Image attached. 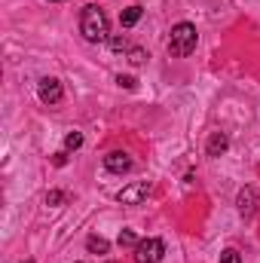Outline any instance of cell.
<instances>
[{"label":"cell","mask_w":260,"mask_h":263,"mask_svg":"<svg viewBox=\"0 0 260 263\" xmlns=\"http://www.w3.org/2000/svg\"><path fill=\"white\" fill-rule=\"evenodd\" d=\"M80 34L89 40V43H104L107 34H110V25H107V15L101 6H86L80 12Z\"/></svg>","instance_id":"obj_1"},{"label":"cell","mask_w":260,"mask_h":263,"mask_svg":"<svg viewBox=\"0 0 260 263\" xmlns=\"http://www.w3.org/2000/svg\"><path fill=\"white\" fill-rule=\"evenodd\" d=\"M196 43H199V34H196V28L190 22H178L169 34V52L175 59H187L196 49Z\"/></svg>","instance_id":"obj_2"},{"label":"cell","mask_w":260,"mask_h":263,"mask_svg":"<svg viewBox=\"0 0 260 263\" xmlns=\"http://www.w3.org/2000/svg\"><path fill=\"white\" fill-rule=\"evenodd\" d=\"M165 257V245L162 239H141L135 248V260L138 263H159Z\"/></svg>","instance_id":"obj_3"},{"label":"cell","mask_w":260,"mask_h":263,"mask_svg":"<svg viewBox=\"0 0 260 263\" xmlns=\"http://www.w3.org/2000/svg\"><path fill=\"white\" fill-rule=\"evenodd\" d=\"M37 95H40L43 104H59L62 95H65V89H62V83H59L55 77H43V80L37 83Z\"/></svg>","instance_id":"obj_4"},{"label":"cell","mask_w":260,"mask_h":263,"mask_svg":"<svg viewBox=\"0 0 260 263\" xmlns=\"http://www.w3.org/2000/svg\"><path fill=\"white\" fill-rule=\"evenodd\" d=\"M147 196H150V184L147 181H135V184L120 190V202L123 205H141Z\"/></svg>","instance_id":"obj_5"},{"label":"cell","mask_w":260,"mask_h":263,"mask_svg":"<svg viewBox=\"0 0 260 263\" xmlns=\"http://www.w3.org/2000/svg\"><path fill=\"white\" fill-rule=\"evenodd\" d=\"M104 168H107V172L123 175V172H129V168H132V156L126 153V150H114V153H107V156H104Z\"/></svg>","instance_id":"obj_6"},{"label":"cell","mask_w":260,"mask_h":263,"mask_svg":"<svg viewBox=\"0 0 260 263\" xmlns=\"http://www.w3.org/2000/svg\"><path fill=\"white\" fill-rule=\"evenodd\" d=\"M257 205H260V196H257V190H254V187H245V190L239 193V211H242L245 217H254Z\"/></svg>","instance_id":"obj_7"},{"label":"cell","mask_w":260,"mask_h":263,"mask_svg":"<svg viewBox=\"0 0 260 263\" xmlns=\"http://www.w3.org/2000/svg\"><path fill=\"white\" fill-rule=\"evenodd\" d=\"M227 147H230V138L224 135V132H214L211 138H208V156H220V153H227Z\"/></svg>","instance_id":"obj_8"},{"label":"cell","mask_w":260,"mask_h":263,"mask_svg":"<svg viewBox=\"0 0 260 263\" xmlns=\"http://www.w3.org/2000/svg\"><path fill=\"white\" fill-rule=\"evenodd\" d=\"M86 248H89L92 254H107V251H110V242H107L104 236H89V239H86Z\"/></svg>","instance_id":"obj_9"},{"label":"cell","mask_w":260,"mask_h":263,"mask_svg":"<svg viewBox=\"0 0 260 263\" xmlns=\"http://www.w3.org/2000/svg\"><path fill=\"white\" fill-rule=\"evenodd\" d=\"M141 6H129V9H123V15H120V22H123V28H132V25H138V18H141Z\"/></svg>","instance_id":"obj_10"},{"label":"cell","mask_w":260,"mask_h":263,"mask_svg":"<svg viewBox=\"0 0 260 263\" xmlns=\"http://www.w3.org/2000/svg\"><path fill=\"white\" fill-rule=\"evenodd\" d=\"M117 242H120V248H138V236H135L132 230H123Z\"/></svg>","instance_id":"obj_11"},{"label":"cell","mask_w":260,"mask_h":263,"mask_svg":"<svg viewBox=\"0 0 260 263\" xmlns=\"http://www.w3.org/2000/svg\"><path fill=\"white\" fill-rule=\"evenodd\" d=\"M65 202H67V196L62 190H49V193H46V205H52V208H59V205H65Z\"/></svg>","instance_id":"obj_12"},{"label":"cell","mask_w":260,"mask_h":263,"mask_svg":"<svg viewBox=\"0 0 260 263\" xmlns=\"http://www.w3.org/2000/svg\"><path fill=\"white\" fill-rule=\"evenodd\" d=\"M65 147H67V150H77V147H83V135H80V132H70V135L65 138Z\"/></svg>","instance_id":"obj_13"},{"label":"cell","mask_w":260,"mask_h":263,"mask_svg":"<svg viewBox=\"0 0 260 263\" xmlns=\"http://www.w3.org/2000/svg\"><path fill=\"white\" fill-rule=\"evenodd\" d=\"M220 263H242V254H239L236 248H227V251L220 254Z\"/></svg>","instance_id":"obj_14"},{"label":"cell","mask_w":260,"mask_h":263,"mask_svg":"<svg viewBox=\"0 0 260 263\" xmlns=\"http://www.w3.org/2000/svg\"><path fill=\"white\" fill-rule=\"evenodd\" d=\"M129 62H132L135 67L144 65V62H147V52H144V49H132V52H129Z\"/></svg>","instance_id":"obj_15"},{"label":"cell","mask_w":260,"mask_h":263,"mask_svg":"<svg viewBox=\"0 0 260 263\" xmlns=\"http://www.w3.org/2000/svg\"><path fill=\"white\" fill-rule=\"evenodd\" d=\"M110 49L114 52H123L126 49V37H110Z\"/></svg>","instance_id":"obj_16"},{"label":"cell","mask_w":260,"mask_h":263,"mask_svg":"<svg viewBox=\"0 0 260 263\" xmlns=\"http://www.w3.org/2000/svg\"><path fill=\"white\" fill-rule=\"evenodd\" d=\"M117 83H120L123 89H135V77H123V73H120V77H117Z\"/></svg>","instance_id":"obj_17"},{"label":"cell","mask_w":260,"mask_h":263,"mask_svg":"<svg viewBox=\"0 0 260 263\" xmlns=\"http://www.w3.org/2000/svg\"><path fill=\"white\" fill-rule=\"evenodd\" d=\"M52 162H55V165H65V162H67V153H55V159H52Z\"/></svg>","instance_id":"obj_18"},{"label":"cell","mask_w":260,"mask_h":263,"mask_svg":"<svg viewBox=\"0 0 260 263\" xmlns=\"http://www.w3.org/2000/svg\"><path fill=\"white\" fill-rule=\"evenodd\" d=\"M49 3H59V0H49Z\"/></svg>","instance_id":"obj_19"},{"label":"cell","mask_w":260,"mask_h":263,"mask_svg":"<svg viewBox=\"0 0 260 263\" xmlns=\"http://www.w3.org/2000/svg\"><path fill=\"white\" fill-rule=\"evenodd\" d=\"M25 263H31V260H25Z\"/></svg>","instance_id":"obj_20"}]
</instances>
